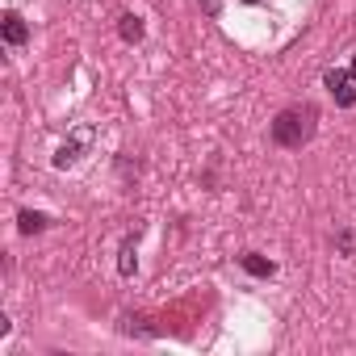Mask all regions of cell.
Segmentation results:
<instances>
[{
    "instance_id": "277c9868",
    "label": "cell",
    "mask_w": 356,
    "mask_h": 356,
    "mask_svg": "<svg viewBox=\"0 0 356 356\" xmlns=\"http://www.w3.org/2000/svg\"><path fill=\"white\" fill-rule=\"evenodd\" d=\"M0 38H5L9 51H22L30 42V22L17 9H5V17H0Z\"/></svg>"
},
{
    "instance_id": "7a4b0ae2",
    "label": "cell",
    "mask_w": 356,
    "mask_h": 356,
    "mask_svg": "<svg viewBox=\"0 0 356 356\" xmlns=\"http://www.w3.org/2000/svg\"><path fill=\"white\" fill-rule=\"evenodd\" d=\"M323 84H327V92L335 97L339 109H352V105H356V80H352L348 67H327V72H323Z\"/></svg>"
},
{
    "instance_id": "8fae6325",
    "label": "cell",
    "mask_w": 356,
    "mask_h": 356,
    "mask_svg": "<svg viewBox=\"0 0 356 356\" xmlns=\"http://www.w3.org/2000/svg\"><path fill=\"white\" fill-rule=\"evenodd\" d=\"M243 5H260V0H243Z\"/></svg>"
},
{
    "instance_id": "ba28073f",
    "label": "cell",
    "mask_w": 356,
    "mask_h": 356,
    "mask_svg": "<svg viewBox=\"0 0 356 356\" xmlns=\"http://www.w3.org/2000/svg\"><path fill=\"white\" fill-rule=\"evenodd\" d=\"M118 38H122L126 47H138V42L147 38V22H143L138 13H122V17H118Z\"/></svg>"
},
{
    "instance_id": "8992f818",
    "label": "cell",
    "mask_w": 356,
    "mask_h": 356,
    "mask_svg": "<svg viewBox=\"0 0 356 356\" xmlns=\"http://www.w3.org/2000/svg\"><path fill=\"white\" fill-rule=\"evenodd\" d=\"M51 227H55L51 214H42V210H26V206L17 210V231H22L26 239H30V235H42V231H51Z\"/></svg>"
},
{
    "instance_id": "30bf717a",
    "label": "cell",
    "mask_w": 356,
    "mask_h": 356,
    "mask_svg": "<svg viewBox=\"0 0 356 356\" xmlns=\"http://www.w3.org/2000/svg\"><path fill=\"white\" fill-rule=\"evenodd\" d=\"M348 72H352V80H356V55H352V63H348Z\"/></svg>"
},
{
    "instance_id": "9c48e42d",
    "label": "cell",
    "mask_w": 356,
    "mask_h": 356,
    "mask_svg": "<svg viewBox=\"0 0 356 356\" xmlns=\"http://www.w3.org/2000/svg\"><path fill=\"white\" fill-rule=\"evenodd\" d=\"M331 248H335L339 256H356V231H352V227L331 231Z\"/></svg>"
},
{
    "instance_id": "52a82bcc",
    "label": "cell",
    "mask_w": 356,
    "mask_h": 356,
    "mask_svg": "<svg viewBox=\"0 0 356 356\" xmlns=\"http://www.w3.org/2000/svg\"><path fill=\"white\" fill-rule=\"evenodd\" d=\"M118 273H122L126 281L138 273V231H130V235L122 239V248H118Z\"/></svg>"
},
{
    "instance_id": "5b68a950",
    "label": "cell",
    "mask_w": 356,
    "mask_h": 356,
    "mask_svg": "<svg viewBox=\"0 0 356 356\" xmlns=\"http://www.w3.org/2000/svg\"><path fill=\"white\" fill-rule=\"evenodd\" d=\"M235 264H239L248 277H256V281H273V277H277V260H268L264 252H252V248H248V252H239V256H235Z\"/></svg>"
},
{
    "instance_id": "3957f363",
    "label": "cell",
    "mask_w": 356,
    "mask_h": 356,
    "mask_svg": "<svg viewBox=\"0 0 356 356\" xmlns=\"http://www.w3.org/2000/svg\"><path fill=\"white\" fill-rule=\"evenodd\" d=\"M88 143H92V130H88V126H76V130H72V138H67V143H59V151H55V159H51V163H55L59 172H63V168H76V163L84 159Z\"/></svg>"
},
{
    "instance_id": "6da1fadb",
    "label": "cell",
    "mask_w": 356,
    "mask_h": 356,
    "mask_svg": "<svg viewBox=\"0 0 356 356\" xmlns=\"http://www.w3.org/2000/svg\"><path fill=\"white\" fill-rule=\"evenodd\" d=\"M318 118H323V113H318L314 101H289L285 109L273 113V122H268V143H273L277 151H302L306 143H314Z\"/></svg>"
}]
</instances>
